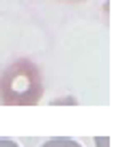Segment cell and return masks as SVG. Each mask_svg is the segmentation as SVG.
Listing matches in <instances>:
<instances>
[{
  "instance_id": "277c9868",
  "label": "cell",
  "mask_w": 140,
  "mask_h": 147,
  "mask_svg": "<svg viewBox=\"0 0 140 147\" xmlns=\"http://www.w3.org/2000/svg\"><path fill=\"white\" fill-rule=\"evenodd\" d=\"M95 145H97V147H108V138H106V136L95 138Z\"/></svg>"
},
{
  "instance_id": "5b68a950",
  "label": "cell",
  "mask_w": 140,
  "mask_h": 147,
  "mask_svg": "<svg viewBox=\"0 0 140 147\" xmlns=\"http://www.w3.org/2000/svg\"><path fill=\"white\" fill-rule=\"evenodd\" d=\"M69 2H82V0H69Z\"/></svg>"
},
{
  "instance_id": "7a4b0ae2",
  "label": "cell",
  "mask_w": 140,
  "mask_h": 147,
  "mask_svg": "<svg viewBox=\"0 0 140 147\" xmlns=\"http://www.w3.org/2000/svg\"><path fill=\"white\" fill-rule=\"evenodd\" d=\"M41 147H82V145L71 138H52V141H45Z\"/></svg>"
},
{
  "instance_id": "6da1fadb",
  "label": "cell",
  "mask_w": 140,
  "mask_h": 147,
  "mask_svg": "<svg viewBox=\"0 0 140 147\" xmlns=\"http://www.w3.org/2000/svg\"><path fill=\"white\" fill-rule=\"evenodd\" d=\"M43 97V76L32 61L19 59L0 78V100L11 106H32Z\"/></svg>"
},
{
  "instance_id": "3957f363",
  "label": "cell",
  "mask_w": 140,
  "mask_h": 147,
  "mask_svg": "<svg viewBox=\"0 0 140 147\" xmlns=\"http://www.w3.org/2000/svg\"><path fill=\"white\" fill-rule=\"evenodd\" d=\"M0 147H19L15 141H9V138H0Z\"/></svg>"
}]
</instances>
